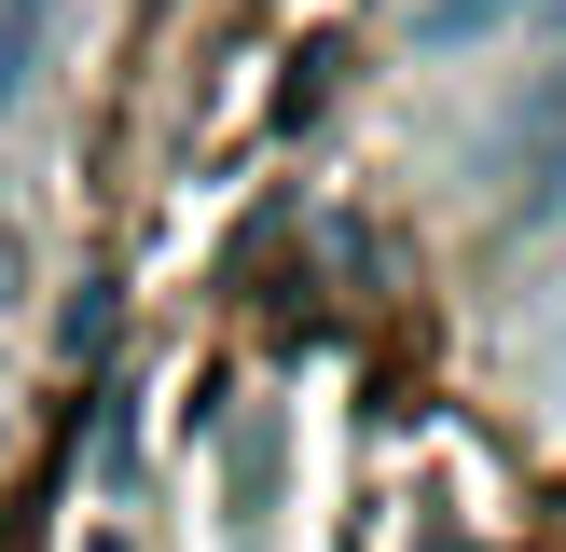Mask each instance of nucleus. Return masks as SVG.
<instances>
[{
  "label": "nucleus",
  "mask_w": 566,
  "mask_h": 552,
  "mask_svg": "<svg viewBox=\"0 0 566 552\" xmlns=\"http://www.w3.org/2000/svg\"><path fill=\"white\" fill-rule=\"evenodd\" d=\"M512 221L539 235V221H566V83H539L512 125Z\"/></svg>",
  "instance_id": "f257e3e1"
},
{
  "label": "nucleus",
  "mask_w": 566,
  "mask_h": 552,
  "mask_svg": "<svg viewBox=\"0 0 566 552\" xmlns=\"http://www.w3.org/2000/svg\"><path fill=\"white\" fill-rule=\"evenodd\" d=\"M28 55H42V0H0V110L28 97Z\"/></svg>",
  "instance_id": "f03ea898"
},
{
  "label": "nucleus",
  "mask_w": 566,
  "mask_h": 552,
  "mask_svg": "<svg viewBox=\"0 0 566 552\" xmlns=\"http://www.w3.org/2000/svg\"><path fill=\"white\" fill-rule=\"evenodd\" d=\"M539 14H566V0H539Z\"/></svg>",
  "instance_id": "7ed1b4c3"
}]
</instances>
